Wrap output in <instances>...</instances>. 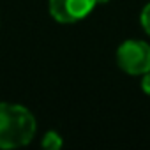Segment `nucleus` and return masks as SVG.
Segmentation results:
<instances>
[{
	"instance_id": "obj_7",
	"label": "nucleus",
	"mask_w": 150,
	"mask_h": 150,
	"mask_svg": "<svg viewBox=\"0 0 150 150\" xmlns=\"http://www.w3.org/2000/svg\"><path fill=\"white\" fill-rule=\"evenodd\" d=\"M97 2H99V4H103V2H108V0H97Z\"/></svg>"
},
{
	"instance_id": "obj_4",
	"label": "nucleus",
	"mask_w": 150,
	"mask_h": 150,
	"mask_svg": "<svg viewBox=\"0 0 150 150\" xmlns=\"http://www.w3.org/2000/svg\"><path fill=\"white\" fill-rule=\"evenodd\" d=\"M42 146H44V148H50V150H57V148L62 146V138H60L55 131H50V132H46L44 138H42Z\"/></svg>"
},
{
	"instance_id": "obj_1",
	"label": "nucleus",
	"mask_w": 150,
	"mask_h": 150,
	"mask_svg": "<svg viewBox=\"0 0 150 150\" xmlns=\"http://www.w3.org/2000/svg\"><path fill=\"white\" fill-rule=\"evenodd\" d=\"M35 118L25 106L0 103V148L28 145L35 136Z\"/></svg>"
},
{
	"instance_id": "obj_3",
	"label": "nucleus",
	"mask_w": 150,
	"mask_h": 150,
	"mask_svg": "<svg viewBox=\"0 0 150 150\" xmlns=\"http://www.w3.org/2000/svg\"><path fill=\"white\" fill-rule=\"evenodd\" d=\"M97 0H50V14L58 23H74L87 18Z\"/></svg>"
},
{
	"instance_id": "obj_2",
	"label": "nucleus",
	"mask_w": 150,
	"mask_h": 150,
	"mask_svg": "<svg viewBox=\"0 0 150 150\" xmlns=\"http://www.w3.org/2000/svg\"><path fill=\"white\" fill-rule=\"evenodd\" d=\"M117 62L127 74H143L150 71V46L145 41L131 39L120 44L117 51Z\"/></svg>"
},
{
	"instance_id": "obj_5",
	"label": "nucleus",
	"mask_w": 150,
	"mask_h": 150,
	"mask_svg": "<svg viewBox=\"0 0 150 150\" xmlns=\"http://www.w3.org/2000/svg\"><path fill=\"white\" fill-rule=\"evenodd\" d=\"M141 27L150 35V4H146L141 11Z\"/></svg>"
},
{
	"instance_id": "obj_6",
	"label": "nucleus",
	"mask_w": 150,
	"mask_h": 150,
	"mask_svg": "<svg viewBox=\"0 0 150 150\" xmlns=\"http://www.w3.org/2000/svg\"><path fill=\"white\" fill-rule=\"evenodd\" d=\"M141 88H143L145 94L150 96V71H146L143 74V78H141Z\"/></svg>"
}]
</instances>
